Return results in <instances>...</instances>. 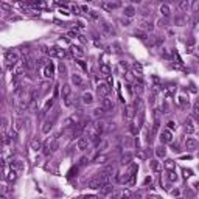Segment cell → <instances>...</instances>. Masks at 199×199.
<instances>
[{
	"label": "cell",
	"mask_w": 199,
	"mask_h": 199,
	"mask_svg": "<svg viewBox=\"0 0 199 199\" xmlns=\"http://www.w3.org/2000/svg\"><path fill=\"white\" fill-rule=\"evenodd\" d=\"M92 101H93L92 93H90V92H86V93L83 95V103H84V104H90Z\"/></svg>",
	"instance_id": "cell-23"
},
{
	"label": "cell",
	"mask_w": 199,
	"mask_h": 199,
	"mask_svg": "<svg viewBox=\"0 0 199 199\" xmlns=\"http://www.w3.org/2000/svg\"><path fill=\"white\" fill-rule=\"evenodd\" d=\"M0 199H8V198H6V194H2V196H0Z\"/></svg>",
	"instance_id": "cell-43"
},
{
	"label": "cell",
	"mask_w": 199,
	"mask_h": 199,
	"mask_svg": "<svg viewBox=\"0 0 199 199\" xmlns=\"http://www.w3.org/2000/svg\"><path fill=\"white\" fill-rule=\"evenodd\" d=\"M5 59H6L8 64L14 65L17 62V59H19V55H17V53H13V51H8V53H5Z\"/></svg>",
	"instance_id": "cell-10"
},
{
	"label": "cell",
	"mask_w": 199,
	"mask_h": 199,
	"mask_svg": "<svg viewBox=\"0 0 199 199\" xmlns=\"http://www.w3.org/2000/svg\"><path fill=\"white\" fill-rule=\"evenodd\" d=\"M194 109H199V98H198V101L194 103Z\"/></svg>",
	"instance_id": "cell-41"
},
{
	"label": "cell",
	"mask_w": 199,
	"mask_h": 199,
	"mask_svg": "<svg viewBox=\"0 0 199 199\" xmlns=\"http://www.w3.org/2000/svg\"><path fill=\"white\" fill-rule=\"evenodd\" d=\"M101 30L104 31L106 34H114V33H115V31H114V28H112V25H111V24H106V22L101 25Z\"/></svg>",
	"instance_id": "cell-21"
},
{
	"label": "cell",
	"mask_w": 199,
	"mask_h": 199,
	"mask_svg": "<svg viewBox=\"0 0 199 199\" xmlns=\"http://www.w3.org/2000/svg\"><path fill=\"white\" fill-rule=\"evenodd\" d=\"M198 145H199L198 140L193 138V137H188L187 140H185V148H187V149H196Z\"/></svg>",
	"instance_id": "cell-13"
},
{
	"label": "cell",
	"mask_w": 199,
	"mask_h": 199,
	"mask_svg": "<svg viewBox=\"0 0 199 199\" xmlns=\"http://www.w3.org/2000/svg\"><path fill=\"white\" fill-rule=\"evenodd\" d=\"M135 8L132 6V5H128V6H125V10H123V14H125V17H134L135 16Z\"/></svg>",
	"instance_id": "cell-15"
},
{
	"label": "cell",
	"mask_w": 199,
	"mask_h": 199,
	"mask_svg": "<svg viewBox=\"0 0 199 199\" xmlns=\"http://www.w3.org/2000/svg\"><path fill=\"white\" fill-rule=\"evenodd\" d=\"M160 142L162 143H171L173 142V134H171L170 129H164L160 132Z\"/></svg>",
	"instance_id": "cell-7"
},
{
	"label": "cell",
	"mask_w": 199,
	"mask_h": 199,
	"mask_svg": "<svg viewBox=\"0 0 199 199\" xmlns=\"http://www.w3.org/2000/svg\"><path fill=\"white\" fill-rule=\"evenodd\" d=\"M72 84H73L75 87H81V86L84 84V79L81 78V75L73 73V75H72Z\"/></svg>",
	"instance_id": "cell-12"
},
{
	"label": "cell",
	"mask_w": 199,
	"mask_h": 199,
	"mask_svg": "<svg viewBox=\"0 0 199 199\" xmlns=\"http://www.w3.org/2000/svg\"><path fill=\"white\" fill-rule=\"evenodd\" d=\"M70 95H72L70 84H64V86H62V89H61V97H62V100H65V103H67V101H69V98H70Z\"/></svg>",
	"instance_id": "cell-9"
},
{
	"label": "cell",
	"mask_w": 199,
	"mask_h": 199,
	"mask_svg": "<svg viewBox=\"0 0 199 199\" xmlns=\"http://www.w3.org/2000/svg\"><path fill=\"white\" fill-rule=\"evenodd\" d=\"M185 132H187V134H193L194 132V126H193V120L191 118L185 120Z\"/></svg>",
	"instance_id": "cell-16"
},
{
	"label": "cell",
	"mask_w": 199,
	"mask_h": 199,
	"mask_svg": "<svg viewBox=\"0 0 199 199\" xmlns=\"http://www.w3.org/2000/svg\"><path fill=\"white\" fill-rule=\"evenodd\" d=\"M156 156H157V157H160V159H164V157L166 156V149H165V146L159 145V146L156 148Z\"/></svg>",
	"instance_id": "cell-20"
},
{
	"label": "cell",
	"mask_w": 199,
	"mask_h": 199,
	"mask_svg": "<svg viewBox=\"0 0 199 199\" xmlns=\"http://www.w3.org/2000/svg\"><path fill=\"white\" fill-rule=\"evenodd\" d=\"M101 6L104 8V10H107V11H112V10H115V8H120L121 3L120 2H109V3H103Z\"/></svg>",
	"instance_id": "cell-14"
},
{
	"label": "cell",
	"mask_w": 199,
	"mask_h": 199,
	"mask_svg": "<svg viewBox=\"0 0 199 199\" xmlns=\"http://www.w3.org/2000/svg\"><path fill=\"white\" fill-rule=\"evenodd\" d=\"M135 36H138L140 39H145V33H142V31H135Z\"/></svg>",
	"instance_id": "cell-38"
},
{
	"label": "cell",
	"mask_w": 199,
	"mask_h": 199,
	"mask_svg": "<svg viewBox=\"0 0 199 199\" xmlns=\"http://www.w3.org/2000/svg\"><path fill=\"white\" fill-rule=\"evenodd\" d=\"M47 55L48 56H53V58H64L65 56V51L62 48H58V47H51L47 50Z\"/></svg>",
	"instance_id": "cell-5"
},
{
	"label": "cell",
	"mask_w": 199,
	"mask_h": 199,
	"mask_svg": "<svg viewBox=\"0 0 199 199\" xmlns=\"http://www.w3.org/2000/svg\"><path fill=\"white\" fill-rule=\"evenodd\" d=\"M87 187L97 190V188H103V187H104V184H103V180L100 179V177H95V179L87 180Z\"/></svg>",
	"instance_id": "cell-8"
},
{
	"label": "cell",
	"mask_w": 199,
	"mask_h": 199,
	"mask_svg": "<svg viewBox=\"0 0 199 199\" xmlns=\"http://www.w3.org/2000/svg\"><path fill=\"white\" fill-rule=\"evenodd\" d=\"M166 126H168V129L171 131V129H174V128H176V123H174V121H173V120H170V121H168V123H166Z\"/></svg>",
	"instance_id": "cell-37"
},
{
	"label": "cell",
	"mask_w": 199,
	"mask_h": 199,
	"mask_svg": "<svg viewBox=\"0 0 199 199\" xmlns=\"http://www.w3.org/2000/svg\"><path fill=\"white\" fill-rule=\"evenodd\" d=\"M106 112V109L104 107H97V109L93 111V114H95V117H100V115H103Z\"/></svg>",
	"instance_id": "cell-32"
},
{
	"label": "cell",
	"mask_w": 199,
	"mask_h": 199,
	"mask_svg": "<svg viewBox=\"0 0 199 199\" xmlns=\"http://www.w3.org/2000/svg\"><path fill=\"white\" fill-rule=\"evenodd\" d=\"M101 107H104L106 111H112L114 109V100H111L109 97L101 100Z\"/></svg>",
	"instance_id": "cell-11"
},
{
	"label": "cell",
	"mask_w": 199,
	"mask_h": 199,
	"mask_svg": "<svg viewBox=\"0 0 199 199\" xmlns=\"http://www.w3.org/2000/svg\"><path fill=\"white\" fill-rule=\"evenodd\" d=\"M42 73H44V76L47 79H51L53 78V75H55V65H53V62H48V64L44 67Z\"/></svg>",
	"instance_id": "cell-6"
},
{
	"label": "cell",
	"mask_w": 199,
	"mask_h": 199,
	"mask_svg": "<svg viewBox=\"0 0 199 199\" xmlns=\"http://www.w3.org/2000/svg\"><path fill=\"white\" fill-rule=\"evenodd\" d=\"M56 117H58V112H55V114H53L51 118H48V120H45V121H44V126H42V132H44V134H48L50 131H51L53 123H55Z\"/></svg>",
	"instance_id": "cell-3"
},
{
	"label": "cell",
	"mask_w": 199,
	"mask_h": 199,
	"mask_svg": "<svg viewBox=\"0 0 199 199\" xmlns=\"http://www.w3.org/2000/svg\"><path fill=\"white\" fill-rule=\"evenodd\" d=\"M166 179H168L170 182H176V180H177V174L174 173V170H171V171L166 173Z\"/></svg>",
	"instance_id": "cell-25"
},
{
	"label": "cell",
	"mask_w": 199,
	"mask_h": 199,
	"mask_svg": "<svg viewBox=\"0 0 199 199\" xmlns=\"http://www.w3.org/2000/svg\"><path fill=\"white\" fill-rule=\"evenodd\" d=\"M70 50H72V55L76 56V58H83L84 56V50L81 48V47H75V45H73Z\"/></svg>",
	"instance_id": "cell-17"
},
{
	"label": "cell",
	"mask_w": 199,
	"mask_h": 199,
	"mask_svg": "<svg viewBox=\"0 0 199 199\" xmlns=\"http://www.w3.org/2000/svg\"><path fill=\"white\" fill-rule=\"evenodd\" d=\"M72 11H73V13H75V14H79V13H78V11H79V10H78V6H75V5H73V6H72Z\"/></svg>",
	"instance_id": "cell-39"
},
{
	"label": "cell",
	"mask_w": 199,
	"mask_h": 199,
	"mask_svg": "<svg viewBox=\"0 0 199 199\" xmlns=\"http://www.w3.org/2000/svg\"><path fill=\"white\" fill-rule=\"evenodd\" d=\"M81 121V114L79 112H76V114H72L69 118L64 120V126H70V125H79Z\"/></svg>",
	"instance_id": "cell-4"
},
{
	"label": "cell",
	"mask_w": 199,
	"mask_h": 199,
	"mask_svg": "<svg viewBox=\"0 0 199 199\" xmlns=\"http://www.w3.org/2000/svg\"><path fill=\"white\" fill-rule=\"evenodd\" d=\"M146 152H145V151H142V149H140V151L137 152V159H140V160H145V159H146Z\"/></svg>",
	"instance_id": "cell-34"
},
{
	"label": "cell",
	"mask_w": 199,
	"mask_h": 199,
	"mask_svg": "<svg viewBox=\"0 0 199 199\" xmlns=\"http://www.w3.org/2000/svg\"><path fill=\"white\" fill-rule=\"evenodd\" d=\"M174 166H176V164H174V160H171V159H168V160H165V168L168 170V171H171V170H174Z\"/></svg>",
	"instance_id": "cell-28"
},
{
	"label": "cell",
	"mask_w": 199,
	"mask_h": 199,
	"mask_svg": "<svg viewBox=\"0 0 199 199\" xmlns=\"http://www.w3.org/2000/svg\"><path fill=\"white\" fill-rule=\"evenodd\" d=\"M194 188H196V190H199V182H196V184H194Z\"/></svg>",
	"instance_id": "cell-42"
},
{
	"label": "cell",
	"mask_w": 199,
	"mask_h": 199,
	"mask_svg": "<svg viewBox=\"0 0 199 199\" xmlns=\"http://www.w3.org/2000/svg\"><path fill=\"white\" fill-rule=\"evenodd\" d=\"M191 176H193L191 170H184V177H191Z\"/></svg>",
	"instance_id": "cell-35"
},
{
	"label": "cell",
	"mask_w": 199,
	"mask_h": 199,
	"mask_svg": "<svg viewBox=\"0 0 199 199\" xmlns=\"http://www.w3.org/2000/svg\"><path fill=\"white\" fill-rule=\"evenodd\" d=\"M151 182H152V179H151V177H146V179H145V182H143V184H145V185H148V184H151Z\"/></svg>",
	"instance_id": "cell-40"
},
{
	"label": "cell",
	"mask_w": 199,
	"mask_h": 199,
	"mask_svg": "<svg viewBox=\"0 0 199 199\" xmlns=\"http://www.w3.org/2000/svg\"><path fill=\"white\" fill-rule=\"evenodd\" d=\"M177 8H179V11L187 13V11H188V8H190V2H187V0H182V2H179V3H177Z\"/></svg>",
	"instance_id": "cell-19"
},
{
	"label": "cell",
	"mask_w": 199,
	"mask_h": 199,
	"mask_svg": "<svg viewBox=\"0 0 199 199\" xmlns=\"http://www.w3.org/2000/svg\"><path fill=\"white\" fill-rule=\"evenodd\" d=\"M11 168L20 171L22 168H24V164H22V160H14V162H11Z\"/></svg>",
	"instance_id": "cell-27"
},
{
	"label": "cell",
	"mask_w": 199,
	"mask_h": 199,
	"mask_svg": "<svg viewBox=\"0 0 199 199\" xmlns=\"http://www.w3.org/2000/svg\"><path fill=\"white\" fill-rule=\"evenodd\" d=\"M58 70H59V73H61V75H64V73H65V65L61 62V64H59V67H58Z\"/></svg>",
	"instance_id": "cell-36"
},
{
	"label": "cell",
	"mask_w": 199,
	"mask_h": 199,
	"mask_svg": "<svg viewBox=\"0 0 199 199\" xmlns=\"http://www.w3.org/2000/svg\"><path fill=\"white\" fill-rule=\"evenodd\" d=\"M142 28L151 31V30H152V24H151V22H148V20H143V22H142Z\"/></svg>",
	"instance_id": "cell-31"
},
{
	"label": "cell",
	"mask_w": 199,
	"mask_h": 199,
	"mask_svg": "<svg viewBox=\"0 0 199 199\" xmlns=\"http://www.w3.org/2000/svg\"><path fill=\"white\" fill-rule=\"evenodd\" d=\"M134 90H135V93H142L143 92V84H142V81H135V86H134Z\"/></svg>",
	"instance_id": "cell-29"
},
{
	"label": "cell",
	"mask_w": 199,
	"mask_h": 199,
	"mask_svg": "<svg viewBox=\"0 0 199 199\" xmlns=\"http://www.w3.org/2000/svg\"><path fill=\"white\" fill-rule=\"evenodd\" d=\"M97 93L100 95V97H103V98L109 97V93H111V87H109V84H106V83L98 84V87H97Z\"/></svg>",
	"instance_id": "cell-2"
},
{
	"label": "cell",
	"mask_w": 199,
	"mask_h": 199,
	"mask_svg": "<svg viewBox=\"0 0 199 199\" xmlns=\"http://www.w3.org/2000/svg\"><path fill=\"white\" fill-rule=\"evenodd\" d=\"M53 104H55V100H48L47 103H45V106H44V111H42V114H47V112L53 107Z\"/></svg>",
	"instance_id": "cell-26"
},
{
	"label": "cell",
	"mask_w": 199,
	"mask_h": 199,
	"mask_svg": "<svg viewBox=\"0 0 199 199\" xmlns=\"http://www.w3.org/2000/svg\"><path fill=\"white\" fill-rule=\"evenodd\" d=\"M100 73L103 76H109L111 75V65L109 64H101L100 65Z\"/></svg>",
	"instance_id": "cell-18"
},
{
	"label": "cell",
	"mask_w": 199,
	"mask_h": 199,
	"mask_svg": "<svg viewBox=\"0 0 199 199\" xmlns=\"http://www.w3.org/2000/svg\"><path fill=\"white\" fill-rule=\"evenodd\" d=\"M149 166H151V170H152V171H156V173L162 170L160 162H157V160H151V162H149Z\"/></svg>",
	"instance_id": "cell-22"
},
{
	"label": "cell",
	"mask_w": 199,
	"mask_h": 199,
	"mask_svg": "<svg viewBox=\"0 0 199 199\" xmlns=\"http://www.w3.org/2000/svg\"><path fill=\"white\" fill-rule=\"evenodd\" d=\"M134 79H137L134 76V73H132V72H128V73H126V81H128V83H132Z\"/></svg>",
	"instance_id": "cell-33"
},
{
	"label": "cell",
	"mask_w": 199,
	"mask_h": 199,
	"mask_svg": "<svg viewBox=\"0 0 199 199\" xmlns=\"http://www.w3.org/2000/svg\"><path fill=\"white\" fill-rule=\"evenodd\" d=\"M31 149H34V151L40 149V140L38 137H34L33 140H31Z\"/></svg>",
	"instance_id": "cell-24"
},
{
	"label": "cell",
	"mask_w": 199,
	"mask_h": 199,
	"mask_svg": "<svg viewBox=\"0 0 199 199\" xmlns=\"http://www.w3.org/2000/svg\"><path fill=\"white\" fill-rule=\"evenodd\" d=\"M160 13H162L165 17H168V16H170V6H168V5H160Z\"/></svg>",
	"instance_id": "cell-30"
},
{
	"label": "cell",
	"mask_w": 199,
	"mask_h": 199,
	"mask_svg": "<svg viewBox=\"0 0 199 199\" xmlns=\"http://www.w3.org/2000/svg\"><path fill=\"white\" fill-rule=\"evenodd\" d=\"M90 145H92V140H90L87 135H83V137H79L78 142H76V148H78L79 151H86V149L90 148Z\"/></svg>",
	"instance_id": "cell-1"
}]
</instances>
